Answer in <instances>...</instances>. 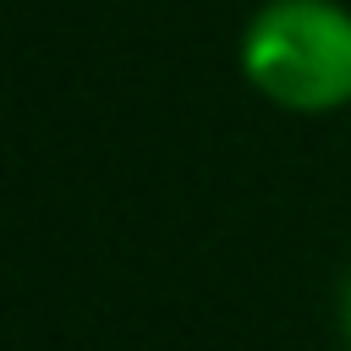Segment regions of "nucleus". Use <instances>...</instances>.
<instances>
[{
    "instance_id": "obj_1",
    "label": "nucleus",
    "mask_w": 351,
    "mask_h": 351,
    "mask_svg": "<svg viewBox=\"0 0 351 351\" xmlns=\"http://www.w3.org/2000/svg\"><path fill=\"white\" fill-rule=\"evenodd\" d=\"M241 77L280 110L351 104V11L340 0H269L241 33Z\"/></svg>"
},
{
    "instance_id": "obj_2",
    "label": "nucleus",
    "mask_w": 351,
    "mask_h": 351,
    "mask_svg": "<svg viewBox=\"0 0 351 351\" xmlns=\"http://www.w3.org/2000/svg\"><path fill=\"white\" fill-rule=\"evenodd\" d=\"M340 329H346V351H351V269H346V285H340Z\"/></svg>"
}]
</instances>
